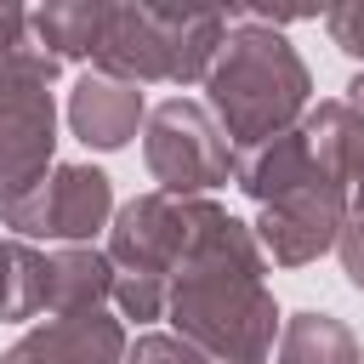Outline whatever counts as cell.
I'll use <instances>...</instances> for the list:
<instances>
[{"label":"cell","instance_id":"cell-6","mask_svg":"<svg viewBox=\"0 0 364 364\" xmlns=\"http://www.w3.org/2000/svg\"><path fill=\"white\" fill-rule=\"evenodd\" d=\"M347 216H353L347 210V188H336V182L318 176V182H307V188L262 205V216L250 222V233H256L262 256H273L279 267H307V262H318L341 239Z\"/></svg>","mask_w":364,"mask_h":364},{"label":"cell","instance_id":"cell-17","mask_svg":"<svg viewBox=\"0 0 364 364\" xmlns=\"http://www.w3.org/2000/svg\"><path fill=\"white\" fill-rule=\"evenodd\" d=\"M165 296H171V279H154V273H114V290H108V301L119 307V318H136V324L159 318Z\"/></svg>","mask_w":364,"mask_h":364},{"label":"cell","instance_id":"cell-10","mask_svg":"<svg viewBox=\"0 0 364 364\" xmlns=\"http://www.w3.org/2000/svg\"><path fill=\"white\" fill-rule=\"evenodd\" d=\"M233 182L256 199V205H273L307 182H318L313 159H307V142H301V125L279 131V136H262L250 148H233Z\"/></svg>","mask_w":364,"mask_h":364},{"label":"cell","instance_id":"cell-11","mask_svg":"<svg viewBox=\"0 0 364 364\" xmlns=\"http://www.w3.org/2000/svg\"><path fill=\"white\" fill-rule=\"evenodd\" d=\"M114 290V262L97 245H57L46 250V313H97Z\"/></svg>","mask_w":364,"mask_h":364},{"label":"cell","instance_id":"cell-16","mask_svg":"<svg viewBox=\"0 0 364 364\" xmlns=\"http://www.w3.org/2000/svg\"><path fill=\"white\" fill-rule=\"evenodd\" d=\"M46 313V250L28 239H0V318Z\"/></svg>","mask_w":364,"mask_h":364},{"label":"cell","instance_id":"cell-4","mask_svg":"<svg viewBox=\"0 0 364 364\" xmlns=\"http://www.w3.org/2000/svg\"><path fill=\"white\" fill-rule=\"evenodd\" d=\"M216 199H176V193H136L108 222V262L114 273H154L171 279L188 245L210 228Z\"/></svg>","mask_w":364,"mask_h":364},{"label":"cell","instance_id":"cell-20","mask_svg":"<svg viewBox=\"0 0 364 364\" xmlns=\"http://www.w3.org/2000/svg\"><path fill=\"white\" fill-rule=\"evenodd\" d=\"M336 256H341V273L364 290V216H347V228L336 239Z\"/></svg>","mask_w":364,"mask_h":364},{"label":"cell","instance_id":"cell-15","mask_svg":"<svg viewBox=\"0 0 364 364\" xmlns=\"http://www.w3.org/2000/svg\"><path fill=\"white\" fill-rule=\"evenodd\" d=\"M222 40H228V17L222 11H210V6H193V11L171 6V80L176 85L205 80V68L216 63Z\"/></svg>","mask_w":364,"mask_h":364},{"label":"cell","instance_id":"cell-13","mask_svg":"<svg viewBox=\"0 0 364 364\" xmlns=\"http://www.w3.org/2000/svg\"><path fill=\"white\" fill-rule=\"evenodd\" d=\"M28 23L57 63H80V57H97L102 46L108 0H46L40 11H28Z\"/></svg>","mask_w":364,"mask_h":364},{"label":"cell","instance_id":"cell-9","mask_svg":"<svg viewBox=\"0 0 364 364\" xmlns=\"http://www.w3.org/2000/svg\"><path fill=\"white\" fill-rule=\"evenodd\" d=\"M142 119H148L142 91L125 85V80H114V74H97V68H91V74H80L74 91H68V125H74V136H80L85 148L114 154V148H125V142L136 136Z\"/></svg>","mask_w":364,"mask_h":364},{"label":"cell","instance_id":"cell-22","mask_svg":"<svg viewBox=\"0 0 364 364\" xmlns=\"http://www.w3.org/2000/svg\"><path fill=\"white\" fill-rule=\"evenodd\" d=\"M341 102H347V108L358 114V125H364V74H358V80H347V97H341Z\"/></svg>","mask_w":364,"mask_h":364},{"label":"cell","instance_id":"cell-5","mask_svg":"<svg viewBox=\"0 0 364 364\" xmlns=\"http://www.w3.org/2000/svg\"><path fill=\"white\" fill-rule=\"evenodd\" d=\"M11 239H51V245H91L97 228L114 222V182L97 165H51V176L0 205Z\"/></svg>","mask_w":364,"mask_h":364},{"label":"cell","instance_id":"cell-8","mask_svg":"<svg viewBox=\"0 0 364 364\" xmlns=\"http://www.w3.org/2000/svg\"><path fill=\"white\" fill-rule=\"evenodd\" d=\"M125 324L114 313H57L11 341L0 364H125Z\"/></svg>","mask_w":364,"mask_h":364},{"label":"cell","instance_id":"cell-14","mask_svg":"<svg viewBox=\"0 0 364 364\" xmlns=\"http://www.w3.org/2000/svg\"><path fill=\"white\" fill-rule=\"evenodd\" d=\"M279 364H364L358 336L330 313H290L279 324Z\"/></svg>","mask_w":364,"mask_h":364},{"label":"cell","instance_id":"cell-21","mask_svg":"<svg viewBox=\"0 0 364 364\" xmlns=\"http://www.w3.org/2000/svg\"><path fill=\"white\" fill-rule=\"evenodd\" d=\"M347 210L364 216V154H358V165H353V176H347Z\"/></svg>","mask_w":364,"mask_h":364},{"label":"cell","instance_id":"cell-12","mask_svg":"<svg viewBox=\"0 0 364 364\" xmlns=\"http://www.w3.org/2000/svg\"><path fill=\"white\" fill-rule=\"evenodd\" d=\"M301 142H307L313 171L324 182L347 188V176H353V165L364 154V125H358V114L347 102H318V108L301 114Z\"/></svg>","mask_w":364,"mask_h":364},{"label":"cell","instance_id":"cell-1","mask_svg":"<svg viewBox=\"0 0 364 364\" xmlns=\"http://www.w3.org/2000/svg\"><path fill=\"white\" fill-rule=\"evenodd\" d=\"M267 256L250 222L216 210L171 273L165 318L210 364H262L279 341V301L267 290Z\"/></svg>","mask_w":364,"mask_h":364},{"label":"cell","instance_id":"cell-2","mask_svg":"<svg viewBox=\"0 0 364 364\" xmlns=\"http://www.w3.org/2000/svg\"><path fill=\"white\" fill-rule=\"evenodd\" d=\"M205 97H210V119L222 125V136L250 148L262 136L290 131L307 114L313 74H307L301 51L267 17L239 11V23L228 28L216 63L205 68Z\"/></svg>","mask_w":364,"mask_h":364},{"label":"cell","instance_id":"cell-19","mask_svg":"<svg viewBox=\"0 0 364 364\" xmlns=\"http://www.w3.org/2000/svg\"><path fill=\"white\" fill-rule=\"evenodd\" d=\"M324 28H330V40H336L347 57H364V0L330 6V11H324Z\"/></svg>","mask_w":364,"mask_h":364},{"label":"cell","instance_id":"cell-3","mask_svg":"<svg viewBox=\"0 0 364 364\" xmlns=\"http://www.w3.org/2000/svg\"><path fill=\"white\" fill-rule=\"evenodd\" d=\"M142 159H148L159 193H176V199H205L210 188H222L233 176V142L222 136L210 108L182 102V97L159 102L142 119Z\"/></svg>","mask_w":364,"mask_h":364},{"label":"cell","instance_id":"cell-18","mask_svg":"<svg viewBox=\"0 0 364 364\" xmlns=\"http://www.w3.org/2000/svg\"><path fill=\"white\" fill-rule=\"evenodd\" d=\"M125 364H210L199 347H188L182 336H165V330H142L131 347H125Z\"/></svg>","mask_w":364,"mask_h":364},{"label":"cell","instance_id":"cell-7","mask_svg":"<svg viewBox=\"0 0 364 364\" xmlns=\"http://www.w3.org/2000/svg\"><path fill=\"white\" fill-rule=\"evenodd\" d=\"M91 63H97V74H114L125 85L171 80V6H148V0L108 6L102 46Z\"/></svg>","mask_w":364,"mask_h":364}]
</instances>
